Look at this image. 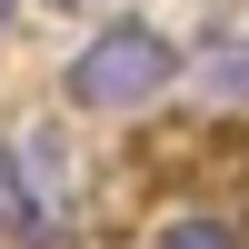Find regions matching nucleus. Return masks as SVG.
<instances>
[{"mask_svg":"<svg viewBox=\"0 0 249 249\" xmlns=\"http://www.w3.org/2000/svg\"><path fill=\"white\" fill-rule=\"evenodd\" d=\"M170 80H179V50L160 30H140V20L100 30L90 50L70 60V100H80V110H140V100H160Z\"/></svg>","mask_w":249,"mask_h":249,"instance_id":"f257e3e1","label":"nucleus"},{"mask_svg":"<svg viewBox=\"0 0 249 249\" xmlns=\"http://www.w3.org/2000/svg\"><path fill=\"white\" fill-rule=\"evenodd\" d=\"M160 249H239V239H230V219H170Z\"/></svg>","mask_w":249,"mask_h":249,"instance_id":"7ed1b4c3","label":"nucleus"},{"mask_svg":"<svg viewBox=\"0 0 249 249\" xmlns=\"http://www.w3.org/2000/svg\"><path fill=\"white\" fill-rule=\"evenodd\" d=\"M30 219V179H20V150L0 140V230H20Z\"/></svg>","mask_w":249,"mask_h":249,"instance_id":"f03ea898","label":"nucleus"},{"mask_svg":"<svg viewBox=\"0 0 249 249\" xmlns=\"http://www.w3.org/2000/svg\"><path fill=\"white\" fill-rule=\"evenodd\" d=\"M10 10H20V0H0V30H10Z\"/></svg>","mask_w":249,"mask_h":249,"instance_id":"20e7f679","label":"nucleus"},{"mask_svg":"<svg viewBox=\"0 0 249 249\" xmlns=\"http://www.w3.org/2000/svg\"><path fill=\"white\" fill-rule=\"evenodd\" d=\"M50 10H80V0H50Z\"/></svg>","mask_w":249,"mask_h":249,"instance_id":"39448f33","label":"nucleus"}]
</instances>
